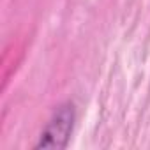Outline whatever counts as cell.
<instances>
[{"instance_id":"obj_1","label":"cell","mask_w":150,"mask_h":150,"mask_svg":"<svg viewBox=\"0 0 150 150\" xmlns=\"http://www.w3.org/2000/svg\"><path fill=\"white\" fill-rule=\"evenodd\" d=\"M76 122V108L71 101H65L55 108L44 129L39 134L35 148H57L62 150L69 145Z\"/></svg>"}]
</instances>
